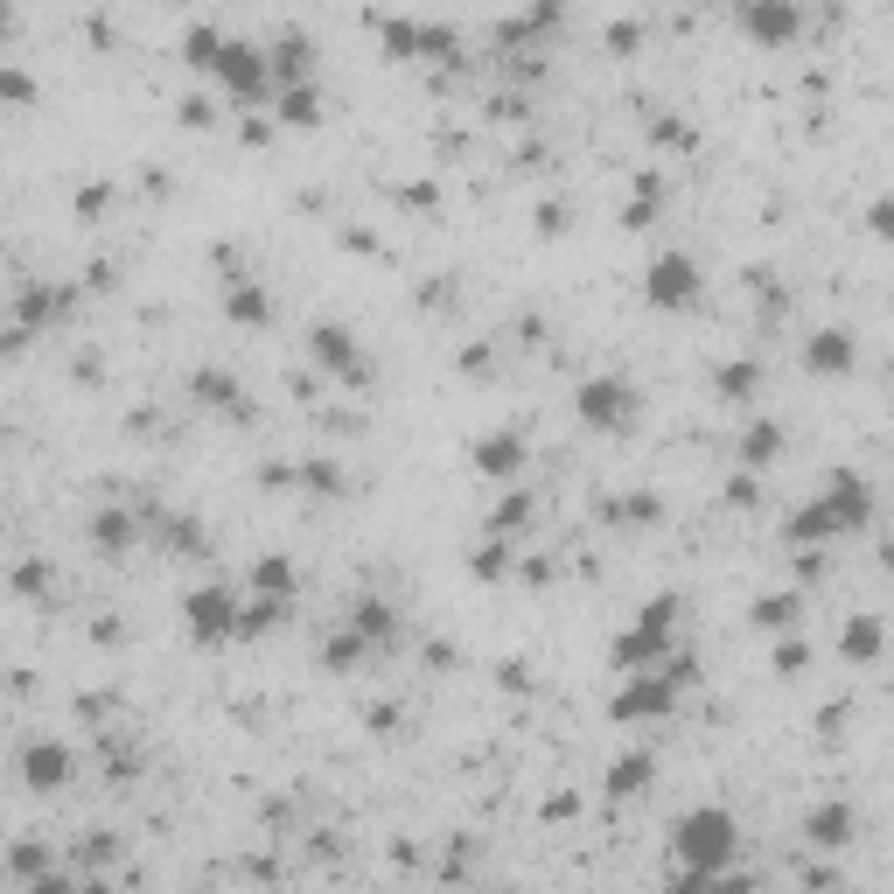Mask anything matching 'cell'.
<instances>
[{
  "label": "cell",
  "instance_id": "cell-12",
  "mask_svg": "<svg viewBox=\"0 0 894 894\" xmlns=\"http://www.w3.org/2000/svg\"><path fill=\"white\" fill-rule=\"evenodd\" d=\"M804 839L825 846V852H839V846L852 839V804H817V811L804 817Z\"/></svg>",
  "mask_w": 894,
  "mask_h": 894
},
{
  "label": "cell",
  "instance_id": "cell-39",
  "mask_svg": "<svg viewBox=\"0 0 894 894\" xmlns=\"http://www.w3.org/2000/svg\"><path fill=\"white\" fill-rule=\"evenodd\" d=\"M608 43H615V49H636V22H608Z\"/></svg>",
  "mask_w": 894,
  "mask_h": 894
},
{
  "label": "cell",
  "instance_id": "cell-8",
  "mask_svg": "<svg viewBox=\"0 0 894 894\" xmlns=\"http://www.w3.org/2000/svg\"><path fill=\"white\" fill-rule=\"evenodd\" d=\"M852 357H860L852 329H817V336L804 342V364H811L817 377H846V371H852Z\"/></svg>",
  "mask_w": 894,
  "mask_h": 894
},
{
  "label": "cell",
  "instance_id": "cell-4",
  "mask_svg": "<svg viewBox=\"0 0 894 894\" xmlns=\"http://www.w3.org/2000/svg\"><path fill=\"white\" fill-rule=\"evenodd\" d=\"M671 622H678V595L643 601L636 630H622V636H615V664H622V671H657V664L671 657Z\"/></svg>",
  "mask_w": 894,
  "mask_h": 894
},
{
  "label": "cell",
  "instance_id": "cell-19",
  "mask_svg": "<svg viewBox=\"0 0 894 894\" xmlns=\"http://www.w3.org/2000/svg\"><path fill=\"white\" fill-rule=\"evenodd\" d=\"M280 120H287V126H315L321 120L315 84H280Z\"/></svg>",
  "mask_w": 894,
  "mask_h": 894
},
{
  "label": "cell",
  "instance_id": "cell-42",
  "mask_svg": "<svg viewBox=\"0 0 894 894\" xmlns=\"http://www.w3.org/2000/svg\"><path fill=\"white\" fill-rule=\"evenodd\" d=\"M35 894H70V887H64V881H43V887H35Z\"/></svg>",
  "mask_w": 894,
  "mask_h": 894
},
{
  "label": "cell",
  "instance_id": "cell-43",
  "mask_svg": "<svg viewBox=\"0 0 894 894\" xmlns=\"http://www.w3.org/2000/svg\"><path fill=\"white\" fill-rule=\"evenodd\" d=\"M881 559H887V574H894V539H887V553H881Z\"/></svg>",
  "mask_w": 894,
  "mask_h": 894
},
{
  "label": "cell",
  "instance_id": "cell-34",
  "mask_svg": "<svg viewBox=\"0 0 894 894\" xmlns=\"http://www.w3.org/2000/svg\"><path fill=\"white\" fill-rule=\"evenodd\" d=\"M867 231H881V238H894V196H881V203H867Z\"/></svg>",
  "mask_w": 894,
  "mask_h": 894
},
{
  "label": "cell",
  "instance_id": "cell-40",
  "mask_svg": "<svg viewBox=\"0 0 894 894\" xmlns=\"http://www.w3.org/2000/svg\"><path fill=\"white\" fill-rule=\"evenodd\" d=\"M727 503H740V510L755 503V483H748V475H734V483H727Z\"/></svg>",
  "mask_w": 894,
  "mask_h": 894
},
{
  "label": "cell",
  "instance_id": "cell-5",
  "mask_svg": "<svg viewBox=\"0 0 894 894\" xmlns=\"http://www.w3.org/2000/svg\"><path fill=\"white\" fill-rule=\"evenodd\" d=\"M580 420L601 427V433L630 427L636 420V385H630V377H587V385H580Z\"/></svg>",
  "mask_w": 894,
  "mask_h": 894
},
{
  "label": "cell",
  "instance_id": "cell-14",
  "mask_svg": "<svg viewBox=\"0 0 894 894\" xmlns=\"http://www.w3.org/2000/svg\"><path fill=\"white\" fill-rule=\"evenodd\" d=\"M22 776H29L35 790H56V783L70 776V748H56V740H35V748L22 755Z\"/></svg>",
  "mask_w": 894,
  "mask_h": 894
},
{
  "label": "cell",
  "instance_id": "cell-17",
  "mask_svg": "<svg viewBox=\"0 0 894 894\" xmlns=\"http://www.w3.org/2000/svg\"><path fill=\"white\" fill-rule=\"evenodd\" d=\"M881 643H887V636H881V622H873V615H852V622H846V630H839V650H846L852 664H867V657H881Z\"/></svg>",
  "mask_w": 894,
  "mask_h": 894
},
{
  "label": "cell",
  "instance_id": "cell-41",
  "mask_svg": "<svg viewBox=\"0 0 894 894\" xmlns=\"http://www.w3.org/2000/svg\"><path fill=\"white\" fill-rule=\"evenodd\" d=\"M503 684H510V692H524V684H531V664L510 657V664H503Z\"/></svg>",
  "mask_w": 894,
  "mask_h": 894
},
{
  "label": "cell",
  "instance_id": "cell-15",
  "mask_svg": "<svg viewBox=\"0 0 894 894\" xmlns=\"http://www.w3.org/2000/svg\"><path fill=\"white\" fill-rule=\"evenodd\" d=\"M650 776H657V755L630 748V755H615V762H608V790H615V796H636V790H650Z\"/></svg>",
  "mask_w": 894,
  "mask_h": 894
},
{
  "label": "cell",
  "instance_id": "cell-3",
  "mask_svg": "<svg viewBox=\"0 0 894 894\" xmlns=\"http://www.w3.org/2000/svg\"><path fill=\"white\" fill-rule=\"evenodd\" d=\"M678 678H692V664H684V657H678V664L664 657L657 671H630V684L608 699V720H615V727H636V720L671 713V706H678Z\"/></svg>",
  "mask_w": 894,
  "mask_h": 894
},
{
  "label": "cell",
  "instance_id": "cell-16",
  "mask_svg": "<svg viewBox=\"0 0 894 894\" xmlns=\"http://www.w3.org/2000/svg\"><path fill=\"white\" fill-rule=\"evenodd\" d=\"M796 615H804V595H755L748 608L755 630H796Z\"/></svg>",
  "mask_w": 894,
  "mask_h": 894
},
{
  "label": "cell",
  "instance_id": "cell-31",
  "mask_svg": "<svg viewBox=\"0 0 894 894\" xmlns=\"http://www.w3.org/2000/svg\"><path fill=\"white\" fill-rule=\"evenodd\" d=\"M357 630H364V636H385V630H392V608H385V601H357Z\"/></svg>",
  "mask_w": 894,
  "mask_h": 894
},
{
  "label": "cell",
  "instance_id": "cell-1",
  "mask_svg": "<svg viewBox=\"0 0 894 894\" xmlns=\"http://www.w3.org/2000/svg\"><path fill=\"white\" fill-rule=\"evenodd\" d=\"M734 846H740V825H734L727 804H699L671 825V860L684 873H727Z\"/></svg>",
  "mask_w": 894,
  "mask_h": 894
},
{
  "label": "cell",
  "instance_id": "cell-37",
  "mask_svg": "<svg viewBox=\"0 0 894 894\" xmlns=\"http://www.w3.org/2000/svg\"><path fill=\"white\" fill-rule=\"evenodd\" d=\"M182 126H211V99H182Z\"/></svg>",
  "mask_w": 894,
  "mask_h": 894
},
{
  "label": "cell",
  "instance_id": "cell-28",
  "mask_svg": "<svg viewBox=\"0 0 894 894\" xmlns=\"http://www.w3.org/2000/svg\"><path fill=\"white\" fill-rule=\"evenodd\" d=\"M273 622H280V601L265 595L259 608H245V615H238V636H265V630H273Z\"/></svg>",
  "mask_w": 894,
  "mask_h": 894
},
{
  "label": "cell",
  "instance_id": "cell-13",
  "mask_svg": "<svg viewBox=\"0 0 894 894\" xmlns=\"http://www.w3.org/2000/svg\"><path fill=\"white\" fill-rule=\"evenodd\" d=\"M475 468L483 475H518L524 468V441L518 433H483V441H475Z\"/></svg>",
  "mask_w": 894,
  "mask_h": 894
},
{
  "label": "cell",
  "instance_id": "cell-20",
  "mask_svg": "<svg viewBox=\"0 0 894 894\" xmlns=\"http://www.w3.org/2000/svg\"><path fill=\"white\" fill-rule=\"evenodd\" d=\"M182 49H189V64L217 70V64H224V49H231V35H217L211 22H196V29H189V43H182Z\"/></svg>",
  "mask_w": 894,
  "mask_h": 894
},
{
  "label": "cell",
  "instance_id": "cell-26",
  "mask_svg": "<svg viewBox=\"0 0 894 894\" xmlns=\"http://www.w3.org/2000/svg\"><path fill=\"white\" fill-rule=\"evenodd\" d=\"M91 539H99V545H126L133 539V518H126V510H99V518H91Z\"/></svg>",
  "mask_w": 894,
  "mask_h": 894
},
{
  "label": "cell",
  "instance_id": "cell-6",
  "mask_svg": "<svg viewBox=\"0 0 894 894\" xmlns=\"http://www.w3.org/2000/svg\"><path fill=\"white\" fill-rule=\"evenodd\" d=\"M182 622H189V636H196V643L238 636V601H231V587H196V595L182 601Z\"/></svg>",
  "mask_w": 894,
  "mask_h": 894
},
{
  "label": "cell",
  "instance_id": "cell-18",
  "mask_svg": "<svg viewBox=\"0 0 894 894\" xmlns=\"http://www.w3.org/2000/svg\"><path fill=\"white\" fill-rule=\"evenodd\" d=\"M776 454H783V427H776V420H755L748 433H740V462L762 468V462H776Z\"/></svg>",
  "mask_w": 894,
  "mask_h": 894
},
{
  "label": "cell",
  "instance_id": "cell-25",
  "mask_svg": "<svg viewBox=\"0 0 894 894\" xmlns=\"http://www.w3.org/2000/svg\"><path fill=\"white\" fill-rule=\"evenodd\" d=\"M224 308H231L238 321H265V294H259V287H245V280H231V294H224Z\"/></svg>",
  "mask_w": 894,
  "mask_h": 894
},
{
  "label": "cell",
  "instance_id": "cell-10",
  "mask_svg": "<svg viewBox=\"0 0 894 894\" xmlns=\"http://www.w3.org/2000/svg\"><path fill=\"white\" fill-rule=\"evenodd\" d=\"M796 22H804V14H796L790 0H748V8H740V29L762 35V43H790Z\"/></svg>",
  "mask_w": 894,
  "mask_h": 894
},
{
  "label": "cell",
  "instance_id": "cell-21",
  "mask_svg": "<svg viewBox=\"0 0 894 894\" xmlns=\"http://www.w3.org/2000/svg\"><path fill=\"white\" fill-rule=\"evenodd\" d=\"M664 894H755L748 881H727V873H684V881H671Z\"/></svg>",
  "mask_w": 894,
  "mask_h": 894
},
{
  "label": "cell",
  "instance_id": "cell-30",
  "mask_svg": "<svg viewBox=\"0 0 894 894\" xmlns=\"http://www.w3.org/2000/svg\"><path fill=\"white\" fill-rule=\"evenodd\" d=\"M259 587H265V595H287V587H294V566L287 559H259V574H252Z\"/></svg>",
  "mask_w": 894,
  "mask_h": 894
},
{
  "label": "cell",
  "instance_id": "cell-23",
  "mask_svg": "<svg viewBox=\"0 0 894 894\" xmlns=\"http://www.w3.org/2000/svg\"><path fill=\"white\" fill-rule=\"evenodd\" d=\"M364 630H342V636H329V643H321V664H329V671H350V664L357 657H364Z\"/></svg>",
  "mask_w": 894,
  "mask_h": 894
},
{
  "label": "cell",
  "instance_id": "cell-32",
  "mask_svg": "<svg viewBox=\"0 0 894 894\" xmlns=\"http://www.w3.org/2000/svg\"><path fill=\"white\" fill-rule=\"evenodd\" d=\"M804 664H811V650H804V643H776V671H783V678H796V671H804Z\"/></svg>",
  "mask_w": 894,
  "mask_h": 894
},
{
  "label": "cell",
  "instance_id": "cell-9",
  "mask_svg": "<svg viewBox=\"0 0 894 894\" xmlns=\"http://www.w3.org/2000/svg\"><path fill=\"white\" fill-rule=\"evenodd\" d=\"M265 70H273V64H265L252 43H231V49H224V64H217V78L231 84L238 99H259V91H265Z\"/></svg>",
  "mask_w": 894,
  "mask_h": 894
},
{
  "label": "cell",
  "instance_id": "cell-2",
  "mask_svg": "<svg viewBox=\"0 0 894 894\" xmlns=\"http://www.w3.org/2000/svg\"><path fill=\"white\" fill-rule=\"evenodd\" d=\"M867 510H873V489L860 483V468H839L825 483V497L790 518V539L811 545V539H831V531H852V524H867Z\"/></svg>",
  "mask_w": 894,
  "mask_h": 894
},
{
  "label": "cell",
  "instance_id": "cell-33",
  "mask_svg": "<svg viewBox=\"0 0 894 894\" xmlns=\"http://www.w3.org/2000/svg\"><path fill=\"white\" fill-rule=\"evenodd\" d=\"M475 574H483V580L510 574V553H503V545H483V553H475Z\"/></svg>",
  "mask_w": 894,
  "mask_h": 894
},
{
  "label": "cell",
  "instance_id": "cell-24",
  "mask_svg": "<svg viewBox=\"0 0 894 894\" xmlns=\"http://www.w3.org/2000/svg\"><path fill=\"white\" fill-rule=\"evenodd\" d=\"M385 49L392 56H420L427 49V29L420 22H385Z\"/></svg>",
  "mask_w": 894,
  "mask_h": 894
},
{
  "label": "cell",
  "instance_id": "cell-36",
  "mask_svg": "<svg viewBox=\"0 0 894 894\" xmlns=\"http://www.w3.org/2000/svg\"><path fill=\"white\" fill-rule=\"evenodd\" d=\"M539 231H545V238L566 231V203H539Z\"/></svg>",
  "mask_w": 894,
  "mask_h": 894
},
{
  "label": "cell",
  "instance_id": "cell-7",
  "mask_svg": "<svg viewBox=\"0 0 894 894\" xmlns=\"http://www.w3.org/2000/svg\"><path fill=\"white\" fill-rule=\"evenodd\" d=\"M643 294H650L657 308H692V301H699V265L684 259V252L650 259V280H643Z\"/></svg>",
  "mask_w": 894,
  "mask_h": 894
},
{
  "label": "cell",
  "instance_id": "cell-29",
  "mask_svg": "<svg viewBox=\"0 0 894 894\" xmlns=\"http://www.w3.org/2000/svg\"><path fill=\"white\" fill-rule=\"evenodd\" d=\"M531 518V497H503L497 510H489V531H518Z\"/></svg>",
  "mask_w": 894,
  "mask_h": 894
},
{
  "label": "cell",
  "instance_id": "cell-35",
  "mask_svg": "<svg viewBox=\"0 0 894 894\" xmlns=\"http://www.w3.org/2000/svg\"><path fill=\"white\" fill-rule=\"evenodd\" d=\"M308 489H342V468L336 462H315L308 468Z\"/></svg>",
  "mask_w": 894,
  "mask_h": 894
},
{
  "label": "cell",
  "instance_id": "cell-38",
  "mask_svg": "<svg viewBox=\"0 0 894 894\" xmlns=\"http://www.w3.org/2000/svg\"><path fill=\"white\" fill-rule=\"evenodd\" d=\"M43 860H49L43 846H14V873H35V867H43Z\"/></svg>",
  "mask_w": 894,
  "mask_h": 894
},
{
  "label": "cell",
  "instance_id": "cell-22",
  "mask_svg": "<svg viewBox=\"0 0 894 894\" xmlns=\"http://www.w3.org/2000/svg\"><path fill=\"white\" fill-rule=\"evenodd\" d=\"M755 385H762V364H755V357H734V364H720V392H727V398H748Z\"/></svg>",
  "mask_w": 894,
  "mask_h": 894
},
{
  "label": "cell",
  "instance_id": "cell-27",
  "mask_svg": "<svg viewBox=\"0 0 894 894\" xmlns=\"http://www.w3.org/2000/svg\"><path fill=\"white\" fill-rule=\"evenodd\" d=\"M196 392L211 398V406H231V398H238V377H231V371H196Z\"/></svg>",
  "mask_w": 894,
  "mask_h": 894
},
{
  "label": "cell",
  "instance_id": "cell-11",
  "mask_svg": "<svg viewBox=\"0 0 894 894\" xmlns=\"http://www.w3.org/2000/svg\"><path fill=\"white\" fill-rule=\"evenodd\" d=\"M315 357H321V364H329V371H342V377H350V385H364V364H357V342H350V329H336V321H321V329H315Z\"/></svg>",
  "mask_w": 894,
  "mask_h": 894
}]
</instances>
